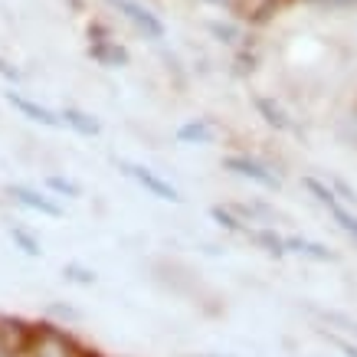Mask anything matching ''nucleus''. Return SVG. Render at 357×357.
I'll list each match as a JSON object with an SVG mask.
<instances>
[{"label":"nucleus","mask_w":357,"mask_h":357,"mask_svg":"<svg viewBox=\"0 0 357 357\" xmlns=\"http://www.w3.org/2000/svg\"><path fill=\"white\" fill-rule=\"evenodd\" d=\"M7 102H10L13 109L20 112L23 119L40 121V125H46V128H56V125H63V119H56V115L46 109V105H40V102H30V98H23L20 92H7Z\"/></svg>","instance_id":"obj_5"},{"label":"nucleus","mask_w":357,"mask_h":357,"mask_svg":"<svg viewBox=\"0 0 357 357\" xmlns=\"http://www.w3.org/2000/svg\"><path fill=\"white\" fill-rule=\"evenodd\" d=\"M223 167L233 174H239V177H249V181H256V184L269 187V190H279V177H272L266 167H262L259 161H249V158H239V154H233V158H227L223 161Z\"/></svg>","instance_id":"obj_3"},{"label":"nucleus","mask_w":357,"mask_h":357,"mask_svg":"<svg viewBox=\"0 0 357 357\" xmlns=\"http://www.w3.org/2000/svg\"><path fill=\"white\" fill-rule=\"evenodd\" d=\"M50 187L59 190V194H69V197H79V187L73 181H63V177H50Z\"/></svg>","instance_id":"obj_16"},{"label":"nucleus","mask_w":357,"mask_h":357,"mask_svg":"<svg viewBox=\"0 0 357 357\" xmlns=\"http://www.w3.org/2000/svg\"><path fill=\"white\" fill-rule=\"evenodd\" d=\"M0 76H7V79H13V82H17V79H20V76H17V69H10V66L3 63V59H0Z\"/></svg>","instance_id":"obj_20"},{"label":"nucleus","mask_w":357,"mask_h":357,"mask_svg":"<svg viewBox=\"0 0 357 357\" xmlns=\"http://www.w3.org/2000/svg\"><path fill=\"white\" fill-rule=\"evenodd\" d=\"M13 239H17V243L23 246V252H30V256H40V243H36L33 236H26L23 229H13Z\"/></svg>","instance_id":"obj_14"},{"label":"nucleus","mask_w":357,"mask_h":357,"mask_svg":"<svg viewBox=\"0 0 357 357\" xmlns=\"http://www.w3.org/2000/svg\"><path fill=\"white\" fill-rule=\"evenodd\" d=\"M10 194L20 200L23 206H30V210H40V213H46V217H63V206L53 204V200H46L43 194H36L33 187H20V184H13L10 187Z\"/></svg>","instance_id":"obj_6"},{"label":"nucleus","mask_w":357,"mask_h":357,"mask_svg":"<svg viewBox=\"0 0 357 357\" xmlns=\"http://www.w3.org/2000/svg\"><path fill=\"white\" fill-rule=\"evenodd\" d=\"M328 341H331L337 351H344V357H357V347L354 344H347V341H341V337H328Z\"/></svg>","instance_id":"obj_19"},{"label":"nucleus","mask_w":357,"mask_h":357,"mask_svg":"<svg viewBox=\"0 0 357 357\" xmlns=\"http://www.w3.org/2000/svg\"><path fill=\"white\" fill-rule=\"evenodd\" d=\"M112 7L125 17V20L135 26L138 33H144V40H164V23L158 13H151L144 3H138V0H109Z\"/></svg>","instance_id":"obj_1"},{"label":"nucleus","mask_w":357,"mask_h":357,"mask_svg":"<svg viewBox=\"0 0 357 357\" xmlns=\"http://www.w3.org/2000/svg\"><path fill=\"white\" fill-rule=\"evenodd\" d=\"M305 187H308V190H312V194L318 197V200H321V204H325L328 210H331V206H337V197L331 194V190H328L325 184H318V181H314V177H308V181H305Z\"/></svg>","instance_id":"obj_12"},{"label":"nucleus","mask_w":357,"mask_h":357,"mask_svg":"<svg viewBox=\"0 0 357 357\" xmlns=\"http://www.w3.org/2000/svg\"><path fill=\"white\" fill-rule=\"evenodd\" d=\"M285 246H292L295 252H305V256H312V259H335L325 246H318V243H308V239H285Z\"/></svg>","instance_id":"obj_10"},{"label":"nucleus","mask_w":357,"mask_h":357,"mask_svg":"<svg viewBox=\"0 0 357 357\" xmlns=\"http://www.w3.org/2000/svg\"><path fill=\"white\" fill-rule=\"evenodd\" d=\"M318 7H331V10H344V7H357V0H308Z\"/></svg>","instance_id":"obj_17"},{"label":"nucleus","mask_w":357,"mask_h":357,"mask_svg":"<svg viewBox=\"0 0 357 357\" xmlns=\"http://www.w3.org/2000/svg\"><path fill=\"white\" fill-rule=\"evenodd\" d=\"M59 119H63L73 131H79L82 138H92V135H98V131H102V125L96 121V115H89V112H82V109H73V105H69V109H63V115H59Z\"/></svg>","instance_id":"obj_8"},{"label":"nucleus","mask_w":357,"mask_h":357,"mask_svg":"<svg viewBox=\"0 0 357 357\" xmlns=\"http://www.w3.org/2000/svg\"><path fill=\"white\" fill-rule=\"evenodd\" d=\"M213 135H217V131H213V125L206 119H194L177 128V141H181V144H210Z\"/></svg>","instance_id":"obj_7"},{"label":"nucleus","mask_w":357,"mask_h":357,"mask_svg":"<svg viewBox=\"0 0 357 357\" xmlns=\"http://www.w3.org/2000/svg\"><path fill=\"white\" fill-rule=\"evenodd\" d=\"M213 220H217V223H223L227 229H233V233H246V229L239 227V223H236L233 217H229L227 210H220V206H213Z\"/></svg>","instance_id":"obj_15"},{"label":"nucleus","mask_w":357,"mask_h":357,"mask_svg":"<svg viewBox=\"0 0 357 357\" xmlns=\"http://www.w3.org/2000/svg\"><path fill=\"white\" fill-rule=\"evenodd\" d=\"M89 56L96 59L98 66H105V69H119V66H128V50L119 46L115 40H109V33L102 30L98 40L89 43Z\"/></svg>","instance_id":"obj_2"},{"label":"nucleus","mask_w":357,"mask_h":357,"mask_svg":"<svg viewBox=\"0 0 357 357\" xmlns=\"http://www.w3.org/2000/svg\"><path fill=\"white\" fill-rule=\"evenodd\" d=\"M331 213H335V220H337V223H341V227L347 229V233H351V236H357V217H351L347 210H341V204H337V206H331Z\"/></svg>","instance_id":"obj_13"},{"label":"nucleus","mask_w":357,"mask_h":357,"mask_svg":"<svg viewBox=\"0 0 357 357\" xmlns=\"http://www.w3.org/2000/svg\"><path fill=\"white\" fill-rule=\"evenodd\" d=\"M121 167H125V171H128L131 177H135V181L148 190V194L161 197V200H171V204H177V200H181V197H177V190H174L167 181H161L154 171H148V167H141V164H121Z\"/></svg>","instance_id":"obj_4"},{"label":"nucleus","mask_w":357,"mask_h":357,"mask_svg":"<svg viewBox=\"0 0 357 357\" xmlns=\"http://www.w3.org/2000/svg\"><path fill=\"white\" fill-rule=\"evenodd\" d=\"M206 3H227V0H206Z\"/></svg>","instance_id":"obj_21"},{"label":"nucleus","mask_w":357,"mask_h":357,"mask_svg":"<svg viewBox=\"0 0 357 357\" xmlns=\"http://www.w3.org/2000/svg\"><path fill=\"white\" fill-rule=\"evenodd\" d=\"M66 275H73V279L76 282H96V275H92V272H86V269H79V266H69V269H66Z\"/></svg>","instance_id":"obj_18"},{"label":"nucleus","mask_w":357,"mask_h":357,"mask_svg":"<svg viewBox=\"0 0 357 357\" xmlns=\"http://www.w3.org/2000/svg\"><path fill=\"white\" fill-rule=\"evenodd\" d=\"M256 112H259L262 119L269 121L272 128H279V131H289V128H292V121H289V115L282 112V105H275V98L256 96Z\"/></svg>","instance_id":"obj_9"},{"label":"nucleus","mask_w":357,"mask_h":357,"mask_svg":"<svg viewBox=\"0 0 357 357\" xmlns=\"http://www.w3.org/2000/svg\"><path fill=\"white\" fill-rule=\"evenodd\" d=\"M249 236L256 239L259 246H266V252H272V256H282V252H285V239L275 236L272 229H259V233H249Z\"/></svg>","instance_id":"obj_11"}]
</instances>
